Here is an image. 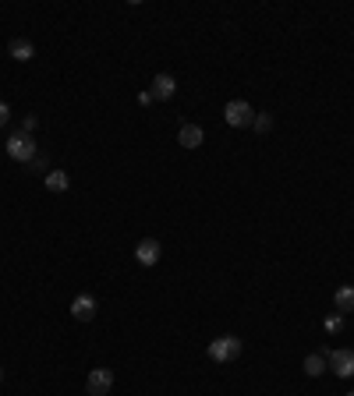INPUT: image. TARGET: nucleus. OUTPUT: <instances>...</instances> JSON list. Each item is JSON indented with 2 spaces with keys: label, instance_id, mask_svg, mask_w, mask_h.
Returning a JSON list of instances; mask_svg holds the SVG:
<instances>
[{
  "label": "nucleus",
  "instance_id": "f257e3e1",
  "mask_svg": "<svg viewBox=\"0 0 354 396\" xmlns=\"http://www.w3.org/2000/svg\"><path fill=\"white\" fill-rule=\"evenodd\" d=\"M8 156L15 160V163H32L39 152H36V138L32 135H25V131H15L11 138H8Z\"/></svg>",
  "mask_w": 354,
  "mask_h": 396
},
{
  "label": "nucleus",
  "instance_id": "f03ea898",
  "mask_svg": "<svg viewBox=\"0 0 354 396\" xmlns=\"http://www.w3.org/2000/svg\"><path fill=\"white\" fill-rule=\"evenodd\" d=\"M205 354H209V361H216V364H227V361H234L241 354V340L238 337H216V340H209Z\"/></svg>",
  "mask_w": 354,
  "mask_h": 396
},
{
  "label": "nucleus",
  "instance_id": "0eeeda50",
  "mask_svg": "<svg viewBox=\"0 0 354 396\" xmlns=\"http://www.w3.org/2000/svg\"><path fill=\"white\" fill-rule=\"evenodd\" d=\"M149 96L160 100V103L174 100V96H177V82H174V75H156L153 85H149Z\"/></svg>",
  "mask_w": 354,
  "mask_h": 396
},
{
  "label": "nucleus",
  "instance_id": "a211bd4d",
  "mask_svg": "<svg viewBox=\"0 0 354 396\" xmlns=\"http://www.w3.org/2000/svg\"><path fill=\"white\" fill-rule=\"evenodd\" d=\"M0 382H4V372H0Z\"/></svg>",
  "mask_w": 354,
  "mask_h": 396
},
{
  "label": "nucleus",
  "instance_id": "dca6fc26",
  "mask_svg": "<svg viewBox=\"0 0 354 396\" xmlns=\"http://www.w3.org/2000/svg\"><path fill=\"white\" fill-rule=\"evenodd\" d=\"M36 124H39V120H36V113H28V117L21 120V131H25V135H32V131H36Z\"/></svg>",
  "mask_w": 354,
  "mask_h": 396
},
{
  "label": "nucleus",
  "instance_id": "6e6552de",
  "mask_svg": "<svg viewBox=\"0 0 354 396\" xmlns=\"http://www.w3.org/2000/svg\"><path fill=\"white\" fill-rule=\"evenodd\" d=\"M71 315H75L78 322H93V319H96V297H93V294H78V297L71 301Z\"/></svg>",
  "mask_w": 354,
  "mask_h": 396
},
{
  "label": "nucleus",
  "instance_id": "423d86ee",
  "mask_svg": "<svg viewBox=\"0 0 354 396\" xmlns=\"http://www.w3.org/2000/svg\"><path fill=\"white\" fill-rule=\"evenodd\" d=\"M160 255H163V248H160V241H156V237L138 241V248H135L138 265H156V262H160Z\"/></svg>",
  "mask_w": 354,
  "mask_h": 396
},
{
  "label": "nucleus",
  "instance_id": "1a4fd4ad",
  "mask_svg": "<svg viewBox=\"0 0 354 396\" xmlns=\"http://www.w3.org/2000/svg\"><path fill=\"white\" fill-rule=\"evenodd\" d=\"M177 142H181V149H198L205 142V131L198 124H181L177 128Z\"/></svg>",
  "mask_w": 354,
  "mask_h": 396
},
{
  "label": "nucleus",
  "instance_id": "4468645a",
  "mask_svg": "<svg viewBox=\"0 0 354 396\" xmlns=\"http://www.w3.org/2000/svg\"><path fill=\"white\" fill-rule=\"evenodd\" d=\"M322 329H326V332H330V337H337V332L344 329V315H340V312H333V315H330L326 322H322Z\"/></svg>",
  "mask_w": 354,
  "mask_h": 396
},
{
  "label": "nucleus",
  "instance_id": "39448f33",
  "mask_svg": "<svg viewBox=\"0 0 354 396\" xmlns=\"http://www.w3.org/2000/svg\"><path fill=\"white\" fill-rule=\"evenodd\" d=\"M85 389H88V396H106L113 389V372L110 368H93L85 379Z\"/></svg>",
  "mask_w": 354,
  "mask_h": 396
},
{
  "label": "nucleus",
  "instance_id": "9d476101",
  "mask_svg": "<svg viewBox=\"0 0 354 396\" xmlns=\"http://www.w3.org/2000/svg\"><path fill=\"white\" fill-rule=\"evenodd\" d=\"M333 304H337V312L347 319V315L354 312V287H351V283H344V287L333 294Z\"/></svg>",
  "mask_w": 354,
  "mask_h": 396
},
{
  "label": "nucleus",
  "instance_id": "9b49d317",
  "mask_svg": "<svg viewBox=\"0 0 354 396\" xmlns=\"http://www.w3.org/2000/svg\"><path fill=\"white\" fill-rule=\"evenodd\" d=\"M8 53H11L15 60H18V64H25V60H32V57H36V46L28 43V39H11Z\"/></svg>",
  "mask_w": 354,
  "mask_h": 396
},
{
  "label": "nucleus",
  "instance_id": "f8f14e48",
  "mask_svg": "<svg viewBox=\"0 0 354 396\" xmlns=\"http://www.w3.org/2000/svg\"><path fill=\"white\" fill-rule=\"evenodd\" d=\"M330 368V361H326V354H308L305 357V375H312V379H319L322 372Z\"/></svg>",
  "mask_w": 354,
  "mask_h": 396
},
{
  "label": "nucleus",
  "instance_id": "f3484780",
  "mask_svg": "<svg viewBox=\"0 0 354 396\" xmlns=\"http://www.w3.org/2000/svg\"><path fill=\"white\" fill-rule=\"evenodd\" d=\"M8 120H11V106L0 103V128H8Z\"/></svg>",
  "mask_w": 354,
  "mask_h": 396
},
{
  "label": "nucleus",
  "instance_id": "2eb2a0df",
  "mask_svg": "<svg viewBox=\"0 0 354 396\" xmlns=\"http://www.w3.org/2000/svg\"><path fill=\"white\" fill-rule=\"evenodd\" d=\"M252 128H255V131H270V128H273V117H270V113H255Z\"/></svg>",
  "mask_w": 354,
  "mask_h": 396
},
{
  "label": "nucleus",
  "instance_id": "7ed1b4c3",
  "mask_svg": "<svg viewBox=\"0 0 354 396\" xmlns=\"http://www.w3.org/2000/svg\"><path fill=\"white\" fill-rule=\"evenodd\" d=\"M223 120H227L230 128H252L255 110H252V103H245V100H230V103L223 106Z\"/></svg>",
  "mask_w": 354,
  "mask_h": 396
},
{
  "label": "nucleus",
  "instance_id": "20e7f679",
  "mask_svg": "<svg viewBox=\"0 0 354 396\" xmlns=\"http://www.w3.org/2000/svg\"><path fill=\"white\" fill-rule=\"evenodd\" d=\"M326 361H330V372H333L337 379H354V350H351V347L330 350Z\"/></svg>",
  "mask_w": 354,
  "mask_h": 396
},
{
  "label": "nucleus",
  "instance_id": "ddd939ff",
  "mask_svg": "<svg viewBox=\"0 0 354 396\" xmlns=\"http://www.w3.org/2000/svg\"><path fill=\"white\" fill-rule=\"evenodd\" d=\"M71 188V177L64 170H50L46 173V191H68Z\"/></svg>",
  "mask_w": 354,
  "mask_h": 396
},
{
  "label": "nucleus",
  "instance_id": "6ab92c4d",
  "mask_svg": "<svg viewBox=\"0 0 354 396\" xmlns=\"http://www.w3.org/2000/svg\"><path fill=\"white\" fill-rule=\"evenodd\" d=\"M347 396H354V393H347Z\"/></svg>",
  "mask_w": 354,
  "mask_h": 396
}]
</instances>
